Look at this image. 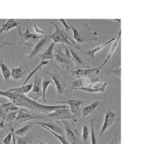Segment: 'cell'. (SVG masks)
Masks as SVG:
<instances>
[{
	"mask_svg": "<svg viewBox=\"0 0 150 144\" xmlns=\"http://www.w3.org/2000/svg\"><path fill=\"white\" fill-rule=\"evenodd\" d=\"M52 24L54 25L55 28V31L54 32L52 35H49V36L46 37L48 39H51L53 40L54 43H57V42H61L62 44H67L68 45H70L73 47H76V48L79 49V47L78 46L74 41H73L71 39L69 38L67 33L62 29V28L59 26L57 23H54V22H52Z\"/></svg>",
	"mask_w": 150,
	"mask_h": 144,
	"instance_id": "6da1fadb",
	"label": "cell"
},
{
	"mask_svg": "<svg viewBox=\"0 0 150 144\" xmlns=\"http://www.w3.org/2000/svg\"><path fill=\"white\" fill-rule=\"evenodd\" d=\"M42 79L40 76H39L38 75H35V76H34L33 88H32L31 91L28 93L27 97L35 101L39 98L42 96Z\"/></svg>",
	"mask_w": 150,
	"mask_h": 144,
	"instance_id": "7a4b0ae2",
	"label": "cell"
},
{
	"mask_svg": "<svg viewBox=\"0 0 150 144\" xmlns=\"http://www.w3.org/2000/svg\"><path fill=\"white\" fill-rule=\"evenodd\" d=\"M28 110L25 109H19L17 112L16 117L14 121L16 123H22L24 122L29 121L31 119H38L43 118V115H37V114H32L29 112H28Z\"/></svg>",
	"mask_w": 150,
	"mask_h": 144,
	"instance_id": "3957f363",
	"label": "cell"
},
{
	"mask_svg": "<svg viewBox=\"0 0 150 144\" xmlns=\"http://www.w3.org/2000/svg\"><path fill=\"white\" fill-rule=\"evenodd\" d=\"M63 124L64 126L65 134L67 136V139L70 144H79V136L77 130L76 129H72L71 127L67 122L63 120Z\"/></svg>",
	"mask_w": 150,
	"mask_h": 144,
	"instance_id": "277c9868",
	"label": "cell"
},
{
	"mask_svg": "<svg viewBox=\"0 0 150 144\" xmlns=\"http://www.w3.org/2000/svg\"><path fill=\"white\" fill-rule=\"evenodd\" d=\"M47 117H50L57 120H66V119H72L75 117L72 113L70 112L69 108L66 109H57L47 115Z\"/></svg>",
	"mask_w": 150,
	"mask_h": 144,
	"instance_id": "5b68a950",
	"label": "cell"
},
{
	"mask_svg": "<svg viewBox=\"0 0 150 144\" xmlns=\"http://www.w3.org/2000/svg\"><path fill=\"white\" fill-rule=\"evenodd\" d=\"M18 36H19L20 38V42H21V44H23V45L28 46V48H29V46H28V42L36 41V40H39L40 38H42V37L39 36V35H36V34L30 33L29 30H28V28H27L25 33H21V29H20L19 27L18 28Z\"/></svg>",
	"mask_w": 150,
	"mask_h": 144,
	"instance_id": "8992f818",
	"label": "cell"
},
{
	"mask_svg": "<svg viewBox=\"0 0 150 144\" xmlns=\"http://www.w3.org/2000/svg\"><path fill=\"white\" fill-rule=\"evenodd\" d=\"M115 119H116V114H115V113L114 112H112V110H107V111L105 112L104 122H103V126H102L101 130H100V132L99 139H100V138H101L102 136L103 135V133L106 131V130L111 126L112 124H113Z\"/></svg>",
	"mask_w": 150,
	"mask_h": 144,
	"instance_id": "52a82bcc",
	"label": "cell"
},
{
	"mask_svg": "<svg viewBox=\"0 0 150 144\" xmlns=\"http://www.w3.org/2000/svg\"><path fill=\"white\" fill-rule=\"evenodd\" d=\"M85 103L84 100H78V99H69L65 101H61L59 102V104L62 105H67L69 106V110H71V112L76 117L79 112V108L81 105Z\"/></svg>",
	"mask_w": 150,
	"mask_h": 144,
	"instance_id": "ba28073f",
	"label": "cell"
},
{
	"mask_svg": "<svg viewBox=\"0 0 150 144\" xmlns=\"http://www.w3.org/2000/svg\"><path fill=\"white\" fill-rule=\"evenodd\" d=\"M65 53H63L62 51L59 48H57L55 50V53L54 55V57L58 62L62 64H71L72 61H71V57L69 53V50L68 48L65 47Z\"/></svg>",
	"mask_w": 150,
	"mask_h": 144,
	"instance_id": "9c48e42d",
	"label": "cell"
},
{
	"mask_svg": "<svg viewBox=\"0 0 150 144\" xmlns=\"http://www.w3.org/2000/svg\"><path fill=\"white\" fill-rule=\"evenodd\" d=\"M44 70L45 71V72L47 73V74L50 76L51 79H52V81H53L54 85H55L56 89H57V91L59 94V95L63 94V93H64V89H65L66 85H65V83H64V81H63V79L61 78V76H59L58 74H56V73L55 74H53V73H50L47 72V71L45 70V69H44Z\"/></svg>",
	"mask_w": 150,
	"mask_h": 144,
	"instance_id": "30bf717a",
	"label": "cell"
},
{
	"mask_svg": "<svg viewBox=\"0 0 150 144\" xmlns=\"http://www.w3.org/2000/svg\"><path fill=\"white\" fill-rule=\"evenodd\" d=\"M18 110H19L18 107L13 105V103H3V104L0 105V118L1 119H5V117L8 112L18 111Z\"/></svg>",
	"mask_w": 150,
	"mask_h": 144,
	"instance_id": "8fae6325",
	"label": "cell"
},
{
	"mask_svg": "<svg viewBox=\"0 0 150 144\" xmlns=\"http://www.w3.org/2000/svg\"><path fill=\"white\" fill-rule=\"evenodd\" d=\"M40 124L43 127V128H47L51 131L55 132L56 133L59 135H64L65 132L62 129V127L59 126L57 124L54 122H35L34 124Z\"/></svg>",
	"mask_w": 150,
	"mask_h": 144,
	"instance_id": "7c38bea8",
	"label": "cell"
},
{
	"mask_svg": "<svg viewBox=\"0 0 150 144\" xmlns=\"http://www.w3.org/2000/svg\"><path fill=\"white\" fill-rule=\"evenodd\" d=\"M48 41H49V39L47 38H44L41 39V40H40V41L38 42L36 45H35L33 50H32L31 52L28 55L27 59H28V61H30V59H33V57H35V55H37L42 50V49L46 45H47V43L48 42Z\"/></svg>",
	"mask_w": 150,
	"mask_h": 144,
	"instance_id": "4fadbf2b",
	"label": "cell"
},
{
	"mask_svg": "<svg viewBox=\"0 0 150 144\" xmlns=\"http://www.w3.org/2000/svg\"><path fill=\"white\" fill-rule=\"evenodd\" d=\"M99 68H88V69H73L72 73L77 77H83L91 75L93 73L96 72V74L99 73Z\"/></svg>",
	"mask_w": 150,
	"mask_h": 144,
	"instance_id": "5bb4252c",
	"label": "cell"
},
{
	"mask_svg": "<svg viewBox=\"0 0 150 144\" xmlns=\"http://www.w3.org/2000/svg\"><path fill=\"white\" fill-rule=\"evenodd\" d=\"M69 53H70L71 57V61L73 60V62H74L75 64H76V67H75L74 69H85V67H88V64L72 50H69Z\"/></svg>",
	"mask_w": 150,
	"mask_h": 144,
	"instance_id": "9a60e30c",
	"label": "cell"
},
{
	"mask_svg": "<svg viewBox=\"0 0 150 144\" xmlns=\"http://www.w3.org/2000/svg\"><path fill=\"white\" fill-rule=\"evenodd\" d=\"M98 79H88V78H83V79H77L74 81L72 84L73 89H77V88H85L88 87L91 85L92 82H96L98 81Z\"/></svg>",
	"mask_w": 150,
	"mask_h": 144,
	"instance_id": "2e32d148",
	"label": "cell"
},
{
	"mask_svg": "<svg viewBox=\"0 0 150 144\" xmlns=\"http://www.w3.org/2000/svg\"><path fill=\"white\" fill-rule=\"evenodd\" d=\"M100 103V100H96L91 103L89 105L84 107L82 109V110H81V116H82V118L86 117L88 114H91V112H93L99 106Z\"/></svg>",
	"mask_w": 150,
	"mask_h": 144,
	"instance_id": "e0dca14e",
	"label": "cell"
},
{
	"mask_svg": "<svg viewBox=\"0 0 150 144\" xmlns=\"http://www.w3.org/2000/svg\"><path fill=\"white\" fill-rule=\"evenodd\" d=\"M54 46H55V43L54 42H52V43L50 44L47 48L46 49V50L42 55H40V58L42 59V60L45 61L47 59H50V60H52L54 58V54L53 51Z\"/></svg>",
	"mask_w": 150,
	"mask_h": 144,
	"instance_id": "ac0fdd59",
	"label": "cell"
},
{
	"mask_svg": "<svg viewBox=\"0 0 150 144\" xmlns=\"http://www.w3.org/2000/svg\"><path fill=\"white\" fill-rule=\"evenodd\" d=\"M120 35H121V30H120V31H119L118 34H117V35H116V38H115V40H114V42H113V44H112V47H111V49H110V52H109L108 55V56H107L106 59H105V60L104 61V62H103V63L102 64V65L100 66V67H98V68H99V69H102V67H103V66H104L105 64L108 62V60H109V59H110V57H111V56L112 55V54H113V52H115V49H116L117 45H118L119 40H120Z\"/></svg>",
	"mask_w": 150,
	"mask_h": 144,
	"instance_id": "d6986e66",
	"label": "cell"
},
{
	"mask_svg": "<svg viewBox=\"0 0 150 144\" xmlns=\"http://www.w3.org/2000/svg\"><path fill=\"white\" fill-rule=\"evenodd\" d=\"M32 88H33V84H26L25 86H22L21 87L18 88H13V89H10L8 90V92H13L16 93H20V94H25V93H28L31 91Z\"/></svg>",
	"mask_w": 150,
	"mask_h": 144,
	"instance_id": "ffe728a7",
	"label": "cell"
},
{
	"mask_svg": "<svg viewBox=\"0 0 150 144\" xmlns=\"http://www.w3.org/2000/svg\"><path fill=\"white\" fill-rule=\"evenodd\" d=\"M18 25V23H17L14 19H8L6 23H3V24L1 25L0 28V34L2 33L3 32H7Z\"/></svg>",
	"mask_w": 150,
	"mask_h": 144,
	"instance_id": "44dd1931",
	"label": "cell"
},
{
	"mask_svg": "<svg viewBox=\"0 0 150 144\" xmlns=\"http://www.w3.org/2000/svg\"><path fill=\"white\" fill-rule=\"evenodd\" d=\"M115 38H116V36L114 37V38H112V39H110V40H109L108 41H107L106 42H105V43L102 44V45H99V46L96 47V48L93 49V50H89V51H86V52H85V54H86L88 56H89L90 57H92V58H96V53L97 52H98V51H100L101 50L102 48H103L105 46H106L109 43H110V42H113L114 40H115Z\"/></svg>",
	"mask_w": 150,
	"mask_h": 144,
	"instance_id": "7402d4cb",
	"label": "cell"
},
{
	"mask_svg": "<svg viewBox=\"0 0 150 144\" xmlns=\"http://www.w3.org/2000/svg\"><path fill=\"white\" fill-rule=\"evenodd\" d=\"M0 69H1V74H2L4 81H6V82L9 81L10 78H11V70H10L7 66L2 62L1 59H0Z\"/></svg>",
	"mask_w": 150,
	"mask_h": 144,
	"instance_id": "603a6c76",
	"label": "cell"
},
{
	"mask_svg": "<svg viewBox=\"0 0 150 144\" xmlns=\"http://www.w3.org/2000/svg\"><path fill=\"white\" fill-rule=\"evenodd\" d=\"M34 123H30L28 124L25 125L24 126H23L21 129H18L16 131H13V133H14L15 136H17L23 137L24 136L28 133V132L33 128Z\"/></svg>",
	"mask_w": 150,
	"mask_h": 144,
	"instance_id": "cb8c5ba5",
	"label": "cell"
},
{
	"mask_svg": "<svg viewBox=\"0 0 150 144\" xmlns=\"http://www.w3.org/2000/svg\"><path fill=\"white\" fill-rule=\"evenodd\" d=\"M24 75V72H23V67H17L12 68L11 70V77L14 80H18L23 78Z\"/></svg>",
	"mask_w": 150,
	"mask_h": 144,
	"instance_id": "d4e9b609",
	"label": "cell"
},
{
	"mask_svg": "<svg viewBox=\"0 0 150 144\" xmlns=\"http://www.w3.org/2000/svg\"><path fill=\"white\" fill-rule=\"evenodd\" d=\"M69 26H70L71 29L72 30L73 36H74V38L76 40V42H78V43H83V42H86V38H85V37L80 33L77 28H75L74 25H69Z\"/></svg>",
	"mask_w": 150,
	"mask_h": 144,
	"instance_id": "484cf974",
	"label": "cell"
},
{
	"mask_svg": "<svg viewBox=\"0 0 150 144\" xmlns=\"http://www.w3.org/2000/svg\"><path fill=\"white\" fill-rule=\"evenodd\" d=\"M48 64V62H47V60H45V61L41 60V62H40V64H39L38 65V67H37L36 68H35V69H34V70L32 71V72H30L29 74H28V77H27L26 79H25V80L24 83H23V86H25V85H26L27 83H28V81H29L30 79V78L33 77V76H34V74H35V73H36V72H38V71L39 70V69H40L42 67H43V66H45L46 64Z\"/></svg>",
	"mask_w": 150,
	"mask_h": 144,
	"instance_id": "4316f807",
	"label": "cell"
},
{
	"mask_svg": "<svg viewBox=\"0 0 150 144\" xmlns=\"http://www.w3.org/2000/svg\"><path fill=\"white\" fill-rule=\"evenodd\" d=\"M15 138L17 140V144H28L30 142L31 140V134L30 133H28V135H25L23 137L17 136H15Z\"/></svg>",
	"mask_w": 150,
	"mask_h": 144,
	"instance_id": "83f0119b",
	"label": "cell"
},
{
	"mask_svg": "<svg viewBox=\"0 0 150 144\" xmlns=\"http://www.w3.org/2000/svg\"><path fill=\"white\" fill-rule=\"evenodd\" d=\"M51 84H53V81L51 80H42V100H43L45 103L47 102V100H46L45 97V93L46 91H47V87Z\"/></svg>",
	"mask_w": 150,
	"mask_h": 144,
	"instance_id": "f1b7e54d",
	"label": "cell"
},
{
	"mask_svg": "<svg viewBox=\"0 0 150 144\" xmlns=\"http://www.w3.org/2000/svg\"><path fill=\"white\" fill-rule=\"evenodd\" d=\"M91 144H98L97 141L96 136V132H95L94 128V119H91Z\"/></svg>",
	"mask_w": 150,
	"mask_h": 144,
	"instance_id": "f546056e",
	"label": "cell"
},
{
	"mask_svg": "<svg viewBox=\"0 0 150 144\" xmlns=\"http://www.w3.org/2000/svg\"><path fill=\"white\" fill-rule=\"evenodd\" d=\"M45 129L48 130V131H50L52 135L54 136H55L56 138H57V139H58L62 144H70V143L68 141V140L67 139V138H66V136L64 135H59V134H57V133H56L55 132H54V131H51V130H50V129H47V128H45Z\"/></svg>",
	"mask_w": 150,
	"mask_h": 144,
	"instance_id": "4dcf8cb0",
	"label": "cell"
},
{
	"mask_svg": "<svg viewBox=\"0 0 150 144\" xmlns=\"http://www.w3.org/2000/svg\"><path fill=\"white\" fill-rule=\"evenodd\" d=\"M89 138V129L87 126H83L82 131V140L83 144H88Z\"/></svg>",
	"mask_w": 150,
	"mask_h": 144,
	"instance_id": "1f68e13d",
	"label": "cell"
},
{
	"mask_svg": "<svg viewBox=\"0 0 150 144\" xmlns=\"http://www.w3.org/2000/svg\"><path fill=\"white\" fill-rule=\"evenodd\" d=\"M108 74H113L115 76H117V77L120 78L121 76V69L120 67L115 68V69H111V70L108 71V72H106L105 75H108Z\"/></svg>",
	"mask_w": 150,
	"mask_h": 144,
	"instance_id": "d6a6232c",
	"label": "cell"
},
{
	"mask_svg": "<svg viewBox=\"0 0 150 144\" xmlns=\"http://www.w3.org/2000/svg\"><path fill=\"white\" fill-rule=\"evenodd\" d=\"M17 112H18V111L8 112V114H6L4 120H6V121H13V120H15V119L16 117Z\"/></svg>",
	"mask_w": 150,
	"mask_h": 144,
	"instance_id": "836d02e7",
	"label": "cell"
},
{
	"mask_svg": "<svg viewBox=\"0 0 150 144\" xmlns=\"http://www.w3.org/2000/svg\"><path fill=\"white\" fill-rule=\"evenodd\" d=\"M13 129L11 128V132L8 133V135L5 137V138L3 140V143L4 144H11V140H12V132H13Z\"/></svg>",
	"mask_w": 150,
	"mask_h": 144,
	"instance_id": "e575fe53",
	"label": "cell"
},
{
	"mask_svg": "<svg viewBox=\"0 0 150 144\" xmlns=\"http://www.w3.org/2000/svg\"><path fill=\"white\" fill-rule=\"evenodd\" d=\"M33 27H34V29H35V31L36 32V33H41V34H43L45 33V31H44L43 30H42L41 28H39L38 26H37L36 24H35V23H33Z\"/></svg>",
	"mask_w": 150,
	"mask_h": 144,
	"instance_id": "d590c367",
	"label": "cell"
},
{
	"mask_svg": "<svg viewBox=\"0 0 150 144\" xmlns=\"http://www.w3.org/2000/svg\"><path fill=\"white\" fill-rule=\"evenodd\" d=\"M59 21H60L61 23H62V25H64V28H65V30H67V31H69V30L71 29V28H70V26H69V25H68L67 23H66V21H64V19H59Z\"/></svg>",
	"mask_w": 150,
	"mask_h": 144,
	"instance_id": "8d00e7d4",
	"label": "cell"
},
{
	"mask_svg": "<svg viewBox=\"0 0 150 144\" xmlns=\"http://www.w3.org/2000/svg\"><path fill=\"white\" fill-rule=\"evenodd\" d=\"M4 122V119H1V122H0V129H3L5 128Z\"/></svg>",
	"mask_w": 150,
	"mask_h": 144,
	"instance_id": "74e56055",
	"label": "cell"
},
{
	"mask_svg": "<svg viewBox=\"0 0 150 144\" xmlns=\"http://www.w3.org/2000/svg\"><path fill=\"white\" fill-rule=\"evenodd\" d=\"M13 132H12V140H13V144H16V138H15V135L14 133H13Z\"/></svg>",
	"mask_w": 150,
	"mask_h": 144,
	"instance_id": "f35d334b",
	"label": "cell"
},
{
	"mask_svg": "<svg viewBox=\"0 0 150 144\" xmlns=\"http://www.w3.org/2000/svg\"><path fill=\"white\" fill-rule=\"evenodd\" d=\"M6 91H0V96H2V97H5L6 96Z\"/></svg>",
	"mask_w": 150,
	"mask_h": 144,
	"instance_id": "ab89813d",
	"label": "cell"
},
{
	"mask_svg": "<svg viewBox=\"0 0 150 144\" xmlns=\"http://www.w3.org/2000/svg\"><path fill=\"white\" fill-rule=\"evenodd\" d=\"M4 103V100L3 99H0V104H1V103Z\"/></svg>",
	"mask_w": 150,
	"mask_h": 144,
	"instance_id": "60d3db41",
	"label": "cell"
},
{
	"mask_svg": "<svg viewBox=\"0 0 150 144\" xmlns=\"http://www.w3.org/2000/svg\"><path fill=\"white\" fill-rule=\"evenodd\" d=\"M114 141H115V140H114V138H113V140H112L111 143H110V144H115V143H114Z\"/></svg>",
	"mask_w": 150,
	"mask_h": 144,
	"instance_id": "b9f144b4",
	"label": "cell"
},
{
	"mask_svg": "<svg viewBox=\"0 0 150 144\" xmlns=\"http://www.w3.org/2000/svg\"><path fill=\"white\" fill-rule=\"evenodd\" d=\"M39 143H40V144H46L45 143H44V142H42V141H39Z\"/></svg>",
	"mask_w": 150,
	"mask_h": 144,
	"instance_id": "7bdbcfd3",
	"label": "cell"
},
{
	"mask_svg": "<svg viewBox=\"0 0 150 144\" xmlns=\"http://www.w3.org/2000/svg\"><path fill=\"white\" fill-rule=\"evenodd\" d=\"M28 144H33V143H29Z\"/></svg>",
	"mask_w": 150,
	"mask_h": 144,
	"instance_id": "ee69618b",
	"label": "cell"
},
{
	"mask_svg": "<svg viewBox=\"0 0 150 144\" xmlns=\"http://www.w3.org/2000/svg\"></svg>",
	"mask_w": 150,
	"mask_h": 144,
	"instance_id": "f6af8a7d",
	"label": "cell"
}]
</instances>
